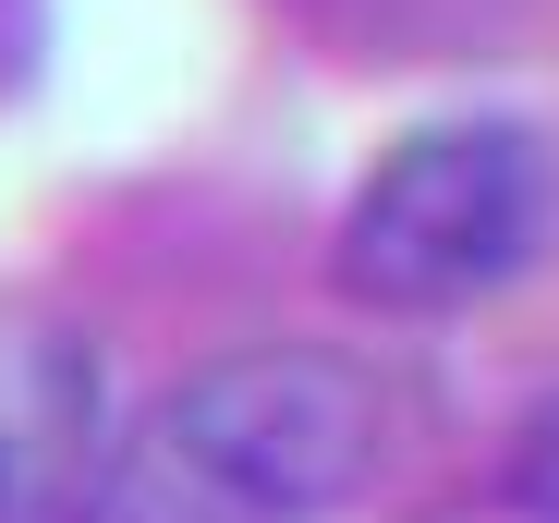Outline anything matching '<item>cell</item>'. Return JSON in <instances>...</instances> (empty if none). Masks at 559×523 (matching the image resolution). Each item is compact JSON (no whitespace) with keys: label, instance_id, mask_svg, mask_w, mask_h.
I'll use <instances>...</instances> for the list:
<instances>
[{"label":"cell","instance_id":"obj_1","mask_svg":"<svg viewBox=\"0 0 559 523\" xmlns=\"http://www.w3.org/2000/svg\"><path fill=\"white\" fill-rule=\"evenodd\" d=\"M402 439L390 378L329 341H231L122 426L110 523H329Z\"/></svg>","mask_w":559,"mask_h":523},{"label":"cell","instance_id":"obj_2","mask_svg":"<svg viewBox=\"0 0 559 523\" xmlns=\"http://www.w3.org/2000/svg\"><path fill=\"white\" fill-rule=\"evenodd\" d=\"M547 207H559L547 134L511 110H450V122H414L353 183L329 269L365 317H450V305H487L511 269H535Z\"/></svg>","mask_w":559,"mask_h":523},{"label":"cell","instance_id":"obj_3","mask_svg":"<svg viewBox=\"0 0 559 523\" xmlns=\"http://www.w3.org/2000/svg\"><path fill=\"white\" fill-rule=\"evenodd\" d=\"M122 414L73 317L0 305V523H110Z\"/></svg>","mask_w":559,"mask_h":523},{"label":"cell","instance_id":"obj_4","mask_svg":"<svg viewBox=\"0 0 559 523\" xmlns=\"http://www.w3.org/2000/svg\"><path fill=\"white\" fill-rule=\"evenodd\" d=\"M511 511L523 523H559V390L511 426Z\"/></svg>","mask_w":559,"mask_h":523}]
</instances>
